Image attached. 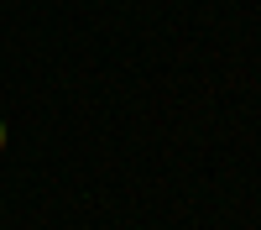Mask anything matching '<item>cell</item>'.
I'll use <instances>...</instances> for the list:
<instances>
[{
	"mask_svg": "<svg viewBox=\"0 0 261 230\" xmlns=\"http://www.w3.org/2000/svg\"><path fill=\"white\" fill-rule=\"evenodd\" d=\"M6 141H11V125H6V120H0V152H6Z\"/></svg>",
	"mask_w": 261,
	"mask_h": 230,
	"instance_id": "obj_1",
	"label": "cell"
}]
</instances>
